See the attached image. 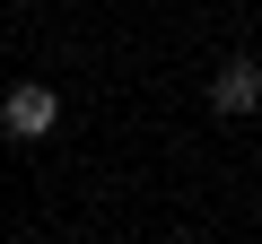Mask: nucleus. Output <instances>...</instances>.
I'll list each match as a JSON object with an SVG mask.
<instances>
[{
    "label": "nucleus",
    "mask_w": 262,
    "mask_h": 244,
    "mask_svg": "<svg viewBox=\"0 0 262 244\" xmlns=\"http://www.w3.org/2000/svg\"><path fill=\"white\" fill-rule=\"evenodd\" d=\"M53 122H61V96H53L44 79H27V87L0 96V131H9V140H44Z\"/></svg>",
    "instance_id": "1"
},
{
    "label": "nucleus",
    "mask_w": 262,
    "mask_h": 244,
    "mask_svg": "<svg viewBox=\"0 0 262 244\" xmlns=\"http://www.w3.org/2000/svg\"><path fill=\"white\" fill-rule=\"evenodd\" d=\"M210 105H219V113H253V105H262V61H227V70L210 79Z\"/></svg>",
    "instance_id": "2"
}]
</instances>
